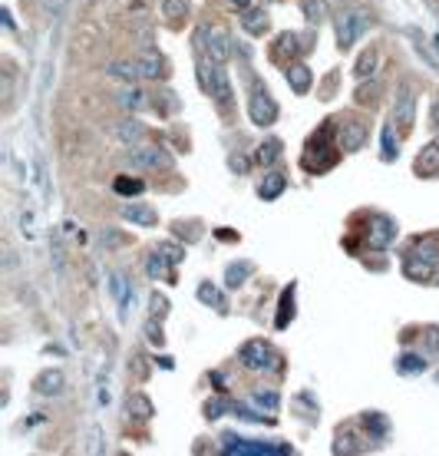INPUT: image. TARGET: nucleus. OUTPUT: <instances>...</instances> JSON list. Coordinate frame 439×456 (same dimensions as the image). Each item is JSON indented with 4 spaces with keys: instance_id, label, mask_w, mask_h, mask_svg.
<instances>
[{
    "instance_id": "f257e3e1",
    "label": "nucleus",
    "mask_w": 439,
    "mask_h": 456,
    "mask_svg": "<svg viewBox=\"0 0 439 456\" xmlns=\"http://www.w3.org/2000/svg\"><path fill=\"white\" fill-rule=\"evenodd\" d=\"M333 122H324L321 126V132L314 136L311 142H307V152H304V169L307 172H327L333 163H337V156H341V146H333Z\"/></svg>"
},
{
    "instance_id": "f03ea898",
    "label": "nucleus",
    "mask_w": 439,
    "mask_h": 456,
    "mask_svg": "<svg viewBox=\"0 0 439 456\" xmlns=\"http://www.w3.org/2000/svg\"><path fill=\"white\" fill-rule=\"evenodd\" d=\"M195 46L205 50L215 66H225L228 56H231V40H228V33L218 30V27H215V30L212 27H198V33H195Z\"/></svg>"
},
{
    "instance_id": "7ed1b4c3",
    "label": "nucleus",
    "mask_w": 439,
    "mask_h": 456,
    "mask_svg": "<svg viewBox=\"0 0 439 456\" xmlns=\"http://www.w3.org/2000/svg\"><path fill=\"white\" fill-rule=\"evenodd\" d=\"M238 360H241L248 370H255V374H261V370H278V364H281L274 348L265 344V341H248V344H241Z\"/></svg>"
},
{
    "instance_id": "20e7f679",
    "label": "nucleus",
    "mask_w": 439,
    "mask_h": 456,
    "mask_svg": "<svg viewBox=\"0 0 439 456\" xmlns=\"http://www.w3.org/2000/svg\"><path fill=\"white\" fill-rule=\"evenodd\" d=\"M364 239L367 245L374 251L386 248L390 241L397 239V222L390 215H380V212H374V215H367V232H364Z\"/></svg>"
},
{
    "instance_id": "39448f33",
    "label": "nucleus",
    "mask_w": 439,
    "mask_h": 456,
    "mask_svg": "<svg viewBox=\"0 0 439 456\" xmlns=\"http://www.w3.org/2000/svg\"><path fill=\"white\" fill-rule=\"evenodd\" d=\"M248 116H251L255 126H271L278 120V103H274V96L265 87H255L251 99H248Z\"/></svg>"
},
{
    "instance_id": "423d86ee",
    "label": "nucleus",
    "mask_w": 439,
    "mask_h": 456,
    "mask_svg": "<svg viewBox=\"0 0 439 456\" xmlns=\"http://www.w3.org/2000/svg\"><path fill=\"white\" fill-rule=\"evenodd\" d=\"M364 30H367V13L364 11L341 13V17H337V46H341V50H350Z\"/></svg>"
},
{
    "instance_id": "0eeeda50",
    "label": "nucleus",
    "mask_w": 439,
    "mask_h": 456,
    "mask_svg": "<svg viewBox=\"0 0 439 456\" xmlns=\"http://www.w3.org/2000/svg\"><path fill=\"white\" fill-rule=\"evenodd\" d=\"M126 163L132 169H152V172H159V169H172V156L162 146H142V149L129 152Z\"/></svg>"
},
{
    "instance_id": "6e6552de",
    "label": "nucleus",
    "mask_w": 439,
    "mask_h": 456,
    "mask_svg": "<svg viewBox=\"0 0 439 456\" xmlns=\"http://www.w3.org/2000/svg\"><path fill=\"white\" fill-rule=\"evenodd\" d=\"M413 120H416V93H413L409 83H403L397 103H393V122H397L403 132H409L413 129Z\"/></svg>"
},
{
    "instance_id": "1a4fd4ad",
    "label": "nucleus",
    "mask_w": 439,
    "mask_h": 456,
    "mask_svg": "<svg viewBox=\"0 0 439 456\" xmlns=\"http://www.w3.org/2000/svg\"><path fill=\"white\" fill-rule=\"evenodd\" d=\"M367 122L360 120H343L341 126H337V146H341V152H357L360 146L367 142Z\"/></svg>"
},
{
    "instance_id": "9d476101",
    "label": "nucleus",
    "mask_w": 439,
    "mask_h": 456,
    "mask_svg": "<svg viewBox=\"0 0 439 456\" xmlns=\"http://www.w3.org/2000/svg\"><path fill=\"white\" fill-rule=\"evenodd\" d=\"M208 96L218 99V106H231V103H235L231 76L225 73V66H215L212 63V87H208Z\"/></svg>"
},
{
    "instance_id": "9b49d317",
    "label": "nucleus",
    "mask_w": 439,
    "mask_h": 456,
    "mask_svg": "<svg viewBox=\"0 0 439 456\" xmlns=\"http://www.w3.org/2000/svg\"><path fill=\"white\" fill-rule=\"evenodd\" d=\"M225 453H241V456L291 453V446H268V443H255V440H235V436H225Z\"/></svg>"
},
{
    "instance_id": "f8f14e48",
    "label": "nucleus",
    "mask_w": 439,
    "mask_h": 456,
    "mask_svg": "<svg viewBox=\"0 0 439 456\" xmlns=\"http://www.w3.org/2000/svg\"><path fill=\"white\" fill-rule=\"evenodd\" d=\"M33 391L40 393V397H56V393L66 391V374L60 367H46L40 377L33 380Z\"/></svg>"
},
{
    "instance_id": "ddd939ff",
    "label": "nucleus",
    "mask_w": 439,
    "mask_h": 456,
    "mask_svg": "<svg viewBox=\"0 0 439 456\" xmlns=\"http://www.w3.org/2000/svg\"><path fill=\"white\" fill-rule=\"evenodd\" d=\"M413 169H416V175H423V179H433V175H439V136L429 142V146H423V152L416 156Z\"/></svg>"
},
{
    "instance_id": "4468645a",
    "label": "nucleus",
    "mask_w": 439,
    "mask_h": 456,
    "mask_svg": "<svg viewBox=\"0 0 439 456\" xmlns=\"http://www.w3.org/2000/svg\"><path fill=\"white\" fill-rule=\"evenodd\" d=\"M119 212H122V218L132 222V225H146V228L159 225V212L152 205H142V202H129V205H122Z\"/></svg>"
},
{
    "instance_id": "2eb2a0df",
    "label": "nucleus",
    "mask_w": 439,
    "mask_h": 456,
    "mask_svg": "<svg viewBox=\"0 0 439 456\" xmlns=\"http://www.w3.org/2000/svg\"><path fill=\"white\" fill-rule=\"evenodd\" d=\"M403 272H407V278H413V281H429L433 272H436V265L426 261V258H419V255H413V251H407V258H403Z\"/></svg>"
},
{
    "instance_id": "dca6fc26",
    "label": "nucleus",
    "mask_w": 439,
    "mask_h": 456,
    "mask_svg": "<svg viewBox=\"0 0 439 456\" xmlns=\"http://www.w3.org/2000/svg\"><path fill=\"white\" fill-rule=\"evenodd\" d=\"M304 50H307V46H300V37L298 33H281L278 40H274V50H271V56H274V60H278V63H284V60H288V56H298V53H304Z\"/></svg>"
},
{
    "instance_id": "f3484780",
    "label": "nucleus",
    "mask_w": 439,
    "mask_h": 456,
    "mask_svg": "<svg viewBox=\"0 0 439 456\" xmlns=\"http://www.w3.org/2000/svg\"><path fill=\"white\" fill-rule=\"evenodd\" d=\"M126 413L132 417V420H139V424H146V420H152L155 417V407H152V400L146 397V393H129L126 397Z\"/></svg>"
},
{
    "instance_id": "a211bd4d",
    "label": "nucleus",
    "mask_w": 439,
    "mask_h": 456,
    "mask_svg": "<svg viewBox=\"0 0 439 456\" xmlns=\"http://www.w3.org/2000/svg\"><path fill=\"white\" fill-rule=\"evenodd\" d=\"M136 63H139V70H142V80H162V76H165L162 56L152 53V50H142V53L136 56Z\"/></svg>"
},
{
    "instance_id": "6ab92c4d",
    "label": "nucleus",
    "mask_w": 439,
    "mask_h": 456,
    "mask_svg": "<svg viewBox=\"0 0 439 456\" xmlns=\"http://www.w3.org/2000/svg\"><path fill=\"white\" fill-rule=\"evenodd\" d=\"M241 27H245L251 37H265L268 33V27H271V20H268V11H241Z\"/></svg>"
},
{
    "instance_id": "aec40b11",
    "label": "nucleus",
    "mask_w": 439,
    "mask_h": 456,
    "mask_svg": "<svg viewBox=\"0 0 439 456\" xmlns=\"http://www.w3.org/2000/svg\"><path fill=\"white\" fill-rule=\"evenodd\" d=\"M311 70H307V66L304 63H288V87L294 89V93H298V96H304V93H307V89H311Z\"/></svg>"
},
{
    "instance_id": "412c9836",
    "label": "nucleus",
    "mask_w": 439,
    "mask_h": 456,
    "mask_svg": "<svg viewBox=\"0 0 439 456\" xmlns=\"http://www.w3.org/2000/svg\"><path fill=\"white\" fill-rule=\"evenodd\" d=\"M106 73L109 76H116V80H139L142 76V70H139V63L136 60H113V63H106Z\"/></svg>"
},
{
    "instance_id": "4be33fe9",
    "label": "nucleus",
    "mask_w": 439,
    "mask_h": 456,
    "mask_svg": "<svg viewBox=\"0 0 439 456\" xmlns=\"http://www.w3.org/2000/svg\"><path fill=\"white\" fill-rule=\"evenodd\" d=\"M146 272H149V278H165V281H175L172 261L165 258V255H159V251H152V258L146 261Z\"/></svg>"
},
{
    "instance_id": "5701e85b",
    "label": "nucleus",
    "mask_w": 439,
    "mask_h": 456,
    "mask_svg": "<svg viewBox=\"0 0 439 456\" xmlns=\"http://www.w3.org/2000/svg\"><path fill=\"white\" fill-rule=\"evenodd\" d=\"M284 185H288V179H284L281 172H268V175H265V182L257 185V196L271 202V198H278L281 192H284Z\"/></svg>"
},
{
    "instance_id": "b1692460",
    "label": "nucleus",
    "mask_w": 439,
    "mask_h": 456,
    "mask_svg": "<svg viewBox=\"0 0 439 456\" xmlns=\"http://www.w3.org/2000/svg\"><path fill=\"white\" fill-rule=\"evenodd\" d=\"M300 11H304V20L311 23V27H317V23L327 20V0H300Z\"/></svg>"
},
{
    "instance_id": "393cba45",
    "label": "nucleus",
    "mask_w": 439,
    "mask_h": 456,
    "mask_svg": "<svg viewBox=\"0 0 439 456\" xmlns=\"http://www.w3.org/2000/svg\"><path fill=\"white\" fill-rule=\"evenodd\" d=\"M367 446L364 440L354 433V430H341L337 433V443H333V453H364Z\"/></svg>"
},
{
    "instance_id": "a878e982",
    "label": "nucleus",
    "mask_w": 439,
    "mask_h": 456,
    "mask_svg": "<svg viewBox=\"0 0 439 456\" xmlns=\"http://www.w3.org/2000/svg\"><path fill=\"white\" fill-rule=\"evenodd\" d=\"M251 272H255V265H251V261H235V265H228L225 284H228V288H238V284L248 281V274H251Z\"/></svg>"
},
{
    "instance_id": "bb28decb",
    "label": "nucleus",
    "mask_w": 439,
    "mask_h": 456,
    "mask_svg": "<svg viewBox=\"0 0 439 456\" xmlns=\"http://www.w3.org/2000/svg\"><path fill=\"white\" fill-rule=\"evenodd\" d=\"M281 156V142L278 139H265L261 146L255 149V163L257 165H274Z\"/></svg>"
},
{
    "instance_id": "cd10ccee",
    "label": "nucleus",
    "mask_w": 439,
    "mask_h": 456,
    "mask_svg": "<svg viewBox=\"0 0 439 456\" xmlns=\"http://www.w3.org/2000/svg\"><path fill=\"white\" fill-rule=\"evenodd\" d=\"M116 136L126 146H136V142H142V136H146V129H142V122H136V120H126V122H119V129H116Z\"/></svg>"
},
{
    "instance_id": "c85d7f7f",
    "label": "nucleus",
    "mask_w": 439,
    "mask_h": 456,
    "mask_svg": "<svg viewBox=\"0 0 439 456\" xmlns=\"http://www.w3.org/2000/svg\"><path fill=\"white\" fill-rule=\"evenodd\" d=\"M291 317H294V284L281 291V308H278V321H274V324H278V327H288Z\"/></svg>"
},
{
    "instance_id": "c756f323",
    "label": "nucleus",
    "mask_w": 439,
    "mask_h": 456,
    "mask_svg": "<svg viewBox=\"0 0 439 456\" xmlns=\"http://www.w3.org/2000/svg\"><path fill=\"white\" fill-rule=\"evenodd\" d=\"M162 17L172 23H179L189 17V0H162Z\"/></svg>"
},
{
    "instance_id": "7c9ffc66",
    "label": "nucleus",
    "mask_w": 439,
    "mask_h": 456,
    "mask_svg": "<svg viewBox=\"0 0 439 456\" xmlns=\"http://www.w3.org/2000/svg\"><path fill=\"white\" fill-rule=\"evenodd\" d=\"M113 189H116L119 196H142V192H146V182H142V179H132V175H119Z\"/></svg>"
},
{
    "instance_id": "2f4dec72",
    "label": "nucleus",
    "mask_w": 439,
    "mask_h": 456,
    "mask_svg": "<svg viewBox=\"0 0 439 456\" xmlns=\"http://www.w3.org/2000/svg\"><path fill=\"white\" fill-rule=\"evenodd\" d=\"M364 426H367V433H370V440H383L386 436V420H383V413H367L364 417Z\"/></svg>"
},
{
    "instance_id": "473e14b6",
    "label": "nucleus",
    "mask_w": 439,
    "mask_h": 456,
    "mask_svg": "<svg viewBox=\"0 0 439 456\" xmlns=\"http://www.w3.org/2000/svg\"><path fill=\"white\" fill-rule=\"evenodd\" d=\"M109 291L116 294V301L119 308H122V315H126V308H129V284L122 274H109Z\"/></svg>"
},
{
    "instance_id": "72a5a7b5",
    "label": "nucleus",
    "mask_w": 439,
    "mask_h": 456,
    "mask_svg": "<svg viewBox=\"0 0 439 456\" xmlns=\"http://www.w3.org/2000/svg\"><path fill=\"white\" fill-rule=\"evenodd\" d=\"M374 70H376V50L370 46V50H364V53H360V60H357L354 76H357V80H367Z\"/></svg>"
},
{
    "instance_id": "f704fd0d",
    "label": "nucleus",
    "mask_w": 439,
    "mask_h": 456,
    "mask_svg": "<svg viewBox=\"0 0 439 456\" xmlns=\"http://www.w3.org/2000/svg\"><path fill=\"white\" fill-rule=\"evenodd\" d=\"M397 370L400 374H423L426 370V357H419V354H403L397 360Z\"/></svg>"
},
{
    "instance_id": "c9c22d12",
    "label": "nucleus",
    "mask_w": 439,
    "mask_h": 456,
    "mask_svg": "<svg viewBox=\"0 0 439 456\" xmlns=\"http://www.w3.org/2000/svg\"><path fill=\"white\" fill-rule=\"evenodd\" d=\"M198 301H202V304H215V308H222V311H225V298H222V291H218V288H212L208 281L198 284Z\"/></svg>"
},
{
    "instance_id": "e433bc0d",
    "label": "nucleus",
    "mask_w": 439,
    "mask_h": 456,
    "mask_svg": "<svg viewBox=\"0 0 439 456\" xmlns=\"http://www.w3.org/2000/svg\"><path fill=\"white\" fill-rule=\"evenodd\" d=\"M251 403H255V407H265V410L268 413H274L281 407V397L274 391H255V397H251Z\"/></svg>"
},
{
    "instance_id": "4c0bfd02",
    "label": "nucleus",
    "mask_w": 439,
    "mask_h": 456,
    "mask_svg": "<svg viewBox=\"0 0 439 456\" xmlns=\"http://www.w3.org/2000/svg\"><path fill=\"white\" fill-rule=\"evenodd\" d=\"M142 103H146V93H142V89H122V93H119V106L122 109H139Z\"/></svg>"
},
{
    "instance_id": "58836bf2",
    "label": "nucleus",
    "mask_w": 439,
    "mask_h": 456,
    "mask_svg": "<svg viewBox=\"0 0 439 456\" xmlns=\"http://www.w3.org/2000/svg\"><path fill=\"white\" fill-rule=\"evenodd\" d=\"M228 410H235V403L225 400V397H215V400L205 403V413H208V420H215V417H222V413H228Z\"/></svg>"
},
{
    "instance_id": "ea45409f",
    "label": "nucleus",
    "mask_w": 439,
    "mask_h": 456,
    "mask_svg": "<svg viewBox=\"0 0 439 456\" xmlns=\"http://www.w3.org/2000/svg\"><path fill=\"white\" fill-rule=\"evenodd\" d=\"M149 315L155 317V321H162V317L169 315V298H165V294L155 291V294L149 298Z\"/></svg>"
},
{
    "instance_id": "a19ab883",
    "label": "nucleus",
    "mask_w": 439,
    "mask_h": 456,
    "mask_svg": "<svg viewBox=\"0 0 439 456\" xmlns=\"http://www.w3.org/2000/svg\"><path fill=\"white\" fill-rule=\"evenodd\" d=\"M423 350H426V354H439V327L436 324L423 327Z\"/></svg>"
},
{
    "instance_id": "79ce46f5",
    "label": "nucleus",
    "mask_w": 439,
    "mask_h": 456,
    "mask_svg": "<svg viewBox=\"0 0 439 456\" xmlns=\"http://www.w3.org/2000/svg\"><path fill=\"white\" fill-rule=\"evenodd\" d=\"M155 251H159V255H165L172 265H179V261L185 258V248H182V245H175V241H162Z\"/></svg>"
},
{
    "instance_id": "37998d69",
    "label": "nucleus",
    "mask_w": 439,
    "mask_h": 456,
    "mask_svg": "<svg viewBox=\"0 0 439 456\" xmlns=\"http://www.w3.org/2000/svg\"><path fill=\"white\" fill-rule=\"evenodd\" d=\"M376 93H380V83H370V87H360L357 89V103H360V106H374L376 103Z\"/></svg>"
},
{
    "instance_id": "c03bdc74",
    "label": "nucleus",
    "mask_w": 439,
    "mask_h": 456,
    "mask_svg": "<svg viewBox=\"0 0 439 456\" xmlns=\"http://www.w3.org/2000/svg\"><path fill=\"white\" fill-rule=\"evenodd\" d=\"M235 413L241 417V420H251V424H265V420H274V417H265V413L251 410L248 403H235Z\"/></svg>"
},
{
    "instance_id": "a18cd8bd",
    "label": "nucleus",
    "mask_w": 439,
    "mask_h": 456,
    "mask_svg": "<svg viewBox=\"0 0 439 456\" xmlns=\"http://www.w3.org/2000/svg\"><path fill=\"white\" fill-rule=\"evenodd\" d=\"M146 337H149V344H155V348H162V344H165V334H162V324H155V317H152L149 324H146Z\"/></svg>"
},
{
    "instance_id": "49530a36",
    "label": "nucleus",
    "mask_w": 439,
    "mask_h": 456,
    "mask_svg": "<svg viewBox=\"0 0 439 456\" xmlns=\"http://www.w3.org/2000/svg\"><path fill=\"white\" fill-rule=\"evenodd\" d=\"M383 159H386V163H393V159H397V146H393V129H390V126L383 129Z\"/></svg>"
},
{
    "instance_id": "de8ad7c7",
    "label": "nucleus",
    "mask_w": 439,
    "mask_h": 456,
    "mask_svg": "<svg viewBox=\"0 0 439 456\" xmlns=\"http://www.w3.org/2000/svg\"><path fill=\"white\" fill-rule=\"evenodd\" d=\"M228 165H231L235 172H245V169H248V159H241V156H231V159H228Z\"/></svg>"
},
{
    "instance_id": "09e8293b",
    "label": "nucleus",
    "mask_w": 439,
    "mask_h": 456,
    "mask_svg": "<svg viewBox=\"0 0 439 456\" xmlns=\"http://www.w3.org/2000/svg\"><path fill=\"white\" fill-rule=\"evenodd\" d=\"M429 126H433V129L439 132V99L433 103V109H429Z\"/></svg>"
},
{
    "instance_id": "8fccbe9b",
    "label": "nucleus",
    "mask_w": 439,
    "mask_h": 456,
    "mask_svg": "<svg viewBox=\"0 0 439 456\" xmlns=\"http://www.w3.org/2000/svg\"><path fill=\"white\" fill-rule=\"evenodd\" d=\"M228 4H231V7H238V11H248V7H251V0H228Z\"/></svg>"
}]
</instances>
